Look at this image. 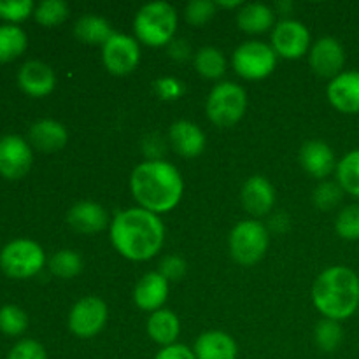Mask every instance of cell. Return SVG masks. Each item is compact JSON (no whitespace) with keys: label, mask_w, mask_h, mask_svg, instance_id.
<instances>
[{"label":"cell","mask_w":359,"mask_h":359,"mask_svg":"<svg viewBox=\"0 0 359 359\" xmlns=\"http://www.w3.org/2000/svg\"><path fill=\"white\" fill-rule=\"evenodd\" d=\"M67 223L79 233H98L109 226V214L97 202H77L67 214Z\"/></svg>","instance_id":"20"},{"label":"cell","mask_w":359,"mask_h":359,"mask_svg":"<svg viewBox=\"0 0 359 359\" xmlns=\"http://www.w3.org/2000/svg\"><path fill=\"white\" fill-rule=\"evenodd\" d=\"M102 60L112 76H128L140 63L139 41L132 35L116 32L104 46H102Z\"/></svg>","instance_id":"10"},{"label":"cell","mask_w":359,"mask_h":359,"mask_svg":"<svg viewBox=\"0 0 359 359\" xmlns=\"http://www.w3.org/2000/svg\"><path fill=\"white\" fill-rule=\"evenodd\" d=\"M154 359H196L191 347L184 344H174V346L161 347Z\"/></svg>","instance_id":"40"},{"label":"cell","mask_w":359,"mask_h":359,"mask_svg":"<svg viewBox=\"0 0 359 359\" xmlns=\"http://www.w3.org/2000/svg\"><path fill=\"white\" fill-rule=\"evenodd\" d=\"M49 270L60 279H72L83 270V258L72 249H62L49 259Z\"/></svg>","instance_id":"29"},{"label":"cell","mask_w":359,"mask_h":359,"mask_svg":"<svg viewBox=\"0 0 359 359\" xmlns=\"http://www.w3.org/2000/svg\"><path fill=\"white\" fill-rule=\"evenodd\" d=\"M28 140H30V146L42 153H55L69 142V132L60 121L41 119L32 125L30 132H28Z\"/></svg>","instance_id":"22"},{"label":"cell","mask_w":359,"mask_h":359,"mask_svg":"<svg viewBox=\"0 0 359 359\" xmlns=\"http://www.w3.org/2000/svg\"><path fill=\"white\" fill-rule=\"evenodd\" d=\"M114 34L116 32L112 30L109 21L100 16H95V14L79 18L74 27V35L81 42L90 46H104Z\"/></svg>","instance_id":"25"},{"label":"cell","mask_w":359,"mask_h":359,"mask_svg":"<svg viewBox=\"0 0 359 359\" xmlns=\"http://www.w3.org/2000/svg\"><path fill=\"white\" fill-rule=\"evenodd\" d=\"M18 84L30 97H48L56 86V74L48 63L30 60L21 65L20 72H18Z\"/></svg>","instance_id":"15"},{"label":"cell","mask_w":359,"mask_h":359,"mask_svg":"<svg viewBox=\"0 0 359 359\" xmlns=\"http://www.w3.org/2000/svg\"><path fill=\"white\" fill-rule=\"evenodd\" d=\"M109 235L116 251L130 262H147L161 251L165 226L160 216L142 209L119 210L111 221Z\"/></svg>","instance_id":"1"},{"label":"cell","mask_w":359,"mask_h":359,"mask_svg":"<svg viewBox=\"0 0 359 359\" xmlns=\"http://www.w3.org/2000/svg\"><path fill=\"white\" fill-rule=\"evenodd\" d=\"M217 6L212 0H191L184 9V18L193 27H202L216 16Z\"/></svg>","instance_id":"35"},{"label":"cell","mask_w":359,"mask_h":359,"mask_svg":"<svg viewBox=\"0 0 359 359\" xmlns=\"http://www.w3.org/2000/svg\"><path fill=\"white\" fill-rule=\"evenodd\" d=\"M193 63H195L196 72L205 79H221L226 72V58L219 49L212 46L198 49Z\"/></svg>","instance_id":"27"},{"label":"cell","mask_w":359,"mask_h":359,"mask_svg":"<svg viewBox=\"0 0 359 359\" xmlns=\"http://www.w3.org/2000/svg\"><path fill=\"white\" fill-rule=\"evenodd\" d=\"M314 339L319 349L325 351V353H333V351L339 349L340 344H342L344 330L339 321L323 319V321H319L318 326H316Z\"/></svg>","instance_id":"30"},{"label":"cell","mask_w":359,"mask_h":359,"mask_svg":"<svg viewBox=\"0 0 359 359\" xmlns=\"http://www.w3.org/2000/svg\"><path fill=\"white\" fill-rule=\"evenodd\" d=\"M109 309L102 298L84 297L70 309L69 330L79 339H93L104 330Z\"/></svg>","instance_id":"9"},{"label":"cell","mask_w":359,"mask_h":359,"mask_svg":"<svg viewBox=\"0 0 359 359\" xmlns=\"http://www.w3.org/2000/svg\"><path fill=\"white\" fill-rule=\"evenodd\" d=\"M337 182L344 193L359 200V149L349 151L344 154L342 160L337 163Z\"/></svg>","instance_id":"28"},{"label":"cell","mask_w":359,"mask_h":359,"mask_svg":"<svg viewBox=\"0 0 359 359\" xmlns=\"http://www.w3.org/2000/svg\"><path fill=\"white\" fill-rule=\"evenodd\" d=\"M269 228L258 219H244L230 233V255L238 265L252 266L262 262L269 249Z\"/></svg>","instance_id":"6"},{"label":"cell","mask_w":359,"mask_h":359,"mask_svg":"<svg viewBox=\"0 0 359 359\" xmlns=\"http://www.w3.org/2000/svg\"><path fill=\"white\" fill-rule=\"evenodd\" d=\"M7 359H48L44 346L39 344L37 340L25 339L20 340L13 349L9 351Z\"/></svg>","instance_id":"37"},{"label":"cell","mask_w":359,"mask_h":359,"mask_svg":"<svg viewBox=\"0 0 359 359\" xmlns=\"http://www.w3.org/2000/svg\"><path fill=\"white\" fill-rule=\"evenodd\" d=\"M326 95L342 114H359V70H344L330 81Z\"/></svg>","instance_id":"14"},{"label":"cell","mask_w":359,"mask_h":359,"mask_svg":"<svg viewBox=\"0 0 359 359\" xmlns=\"http://www.w3.org/2000/svg\"><path fill=\"white\" fill-rule=\"evenodd\" d=\"M34 18L42 27H56L69 18V6L63 0H44L35 6Z\"/></svg>","instance_id":"31"},{"label":"cell","mask_w":359,"mask_h":359,"mask_svg":"<svg viewBox=\"0 0 359 359\" xmlns=\"http://www.w3.org/2000/svg\"><path fill=\"white\" fill-rule=\"evenodd\" d=\"M335 231L344 241H359V205H347L337 216Z\"/></svg>","instance_id":"33"},{"label":"cell","mask_w":359,"mask_h":359,"mask_svg":"<svg viewBox=\"0 0 359 359\" xmlns=\"http://www.w3.org/2000/svg\"><path fill=\"white\" fill-rule=\"evenodd\" d=\"M237 25L245 34H265L276 27V13L265 4H244L237 13Z\"/></svg>","instance_id":"24"},{"label":"cell","mask_w":359,"mask_h":359,"mask_svg":"<svg viewBox=\"0 0 359 359\" xmlns=\"http://www.w3.org/2000/svg\"><path fill=\"white\" fill-rule=\"evenodd\" d=\"M28 328V316L18 305H4L0 309V332L7 337L23 335Z\"/></svg>","instance_id":"32"},{"label":"cell","mask_w":359,"mask_h":359,"mask_svg":"<svg viewBox=\"0 0 359 359\" xmlns=\"http://www.w3.org/2000/svg\"><path fill=\"white\" fill-rule=\"evenodd\" d=\"M130 189L139 207L160 216L179 205L184 193V181L175 165L153 158L133 168Z\"/></svg>","instance_id":"2"},{"label":"cell","mask_w":359,"mask_h":359,"mask_svg":"<svg viewBox=\"0 0 359 359\" xmlns=\"http://www.w3.org/2000/svg\"><path fill=\"white\" fill-rule=\"evenodd\" d=\"M241 200L244 209L251 216H266L276 205V189L272 182L263 175H252L244 182L241 191Z\"/></svg>","instance_id":"17"},{"label":"cell","mask_w":359,"mask_h":359,"mask_svg":"<svg viewBox=\"0 0 359 359\" xmlns=\"http://www.w3.org/2000/svg\"><path fill=\"white\" fill-rule=\"evenodd\" d=\"M196 359H237L238 346L231 335L221 330L203 332L193 346Z\"/></svg>","instance_id":"21"},{"label":"cell","mask_w":359,"mask_h":359,"mask_svg":"<svg viewBox=\"0 0 359 359\" xmlns=\"http://www.w3.org/2000/svg\"><path fill=\"white\" fill-rule=\"evenodd\" d=\"M158 272L170 283V280H179L186 273V262L179 256H167L163 262L160 263V270Z\"/></svg>","instance_id":"39"},{"label":"cell","mask_w":359,"mask_h":359,"mask_svg":"<svg viewBox=\"0 0 359 359\" xmlns=\"http://www.w3.org/2000/svg\"><path fill=\"white\" fill-rule=\"evenodd\" d=\"M34 163V153L28 140L20 135H4L0 139V175L20 179L28 174Z\"/></svg>","instance_id":"13"},{"label":"cell","mask_w":359,"mask_h":359,"mask_svg":"<svg viewBox=\"0 0 359 359\" xmlns=\"http://www.w3.org/2000/svg\"><path fill=\"white\" fill-rule=\"evenodd\" d=\"M270 46L280 58L300 60L311 51V32L302 21L283 20L273 27Z\"/></svg>","instance_id":"11"},{"label":"cell","mask_w":359,"mask_h":359,"mask_svg":"<svg viewBox=\"0 0 359 359\" xmlns=\"http://www.w3.org/2000/svg\"><path fill=\"white\" fill-rule=\"evenodd\" d=\"M177 11L168 2H149L140 7L133 20L135 39L149 48H163L174 41Z\"/></svg>","instance_id":"4"},{"label":"cell","mask_w":359,"mask_h":359,"mask_svg":"<svg viewBox=\"0 0 359 359\" xmlns=\"http://www.w3.org/2000/svg\"><path fill=\"white\" fill-rule=\"evenodd\" d=\"M344 195V189L340 188L339 182L325 181L316 188L314 203L319 210H332L340 203Z\"/></svg>","instance_id":"36"},{"label":"cell","mask_w":359,"mask_h":359,"mask_svg":"<svg viewBox=\"0 0 359 359\" xmlns=\"http://www.w3.org/2000/svg\"><path fill=\"white\" fill-rule=\"evenodd\" d=\"M168 140L170 146L179 156L182 158H196L205 149V133L202 132L196 123L189 119H179L172 123L168 130Z\"/></svg>","instance_id":"18"},{"label":"cell","mask_w":359,"mask_h":359,"mask_svg":"<svg viewBox=\"0 0 359 359\" xmlns=\"http://www.w3.org/2000/svg\"><path fill=\"white\" fill-rule=\"evenodd\" d=\"M245 109H248L245 90L231 81L216 84L207 97V118L219 128H230L237 125L244 118Z\"/></svg>","instance_id":"5"},{"label":"cell","mask_w":359,"mask_h":359,"mask_svg":"<svg viewBox=\"0 0 359 359\" xmlns=\"http://www.w3.org/2000/svg\"><path fill=\"white\" fill-rule=\"evenodd\" d=\"M217 7H223V9H237V7H242L244 4L241 2V0H231V2H226V0H219V2H216Z\"/></svg>","instance_id":"42"},{"label":"cell","mask_w":359,"mask_h":359,"mask_svg":"<svg viewBox=\"0 0 359 359\" xmlns=\"http://www.w3.org/2000/svg\"><path fill=\"white\" fill-rule=\"evenodd\" d=\"M312 302L325 319H349L359 309L358 273L344 265L323 270L312 286Z\"/></svg>","instance_id":"3"},{"label":"cell","mask_w":359,"mask_h":359,"mask_svg":"<svg viewBox=\"0 0 359 359\" xmlns=\"http://www.w3.org/2000/svg\"><path fill=\"white\" fill-rule=\"evenodd\" d=\"M35 11V4L32 0H0V18L16 25L30 18Z\"/></svg>","instance_id":"34"},{"label":"cell","mask_w":359,"mask_h":359,"mask_svg":"<svg viewBox=\"0 0 359 359\" xmlns=\"http://www.w3.org/2000/svg\"><path fill=\"white\" fill-rule=\"evenodd\" d=\"M170 283L160 272H147L133 290V302L144 312H156L167 304Z\"/></svg>","instance_id":"16"},{"label":"cell","mask_w":359,"mask_h":359,"mask_svg":"<svg viewBox=\"0 0 359 359\" xmlns=\"http://www.w3.org/2000/svg\"><path fill=\"white\" fill-rule=\"evenodd\" d=\"M46 252L32 238H16L0 251V269L11 279H28L44 269Z\"/></svg>","instance_id":"7"},{"label":"cell","mask_w":359,"mask_h":359,"mask_svg":"<svg viewBox=\"0 0 359 359\" xmlns=\"http://www.w3.org/2000/svg\"><path fill=\"white\" fill-rule=\"evenodd\" d=\"M300 163L304 170L316 179H326L337 170L335 153L323 140H309L302 146Z\"/></svg>","instance_id":"19"},{"label":"cell","mask_w":359,"mask_h":359,"mask_svg":"<svg viewBox=\"0 0 359 359\" xmlns=\"http://www.w3.org/2000/svg\"><path fill=\"white\" fill-rule=\"evenodd\" d=\"M28 46V37L23 28L18 25H0V63L16 60L25 53Z\"/></svg>","instance_id":"26"},{"label":"cell","mask_w":359,"mask_h":359,"mask_svg":"<svg viewBox=\"0 0 359 359\" xmlns=\"http://www.w3.org/2000/svg\"><path fill=\"white\" fill-rule=\"evenodd\" d=\"M147 335L161 347L174 346L181 335V321L172 311L160 309L147 319Z\"/></svg>","instance_id":"23"},{"label":"cell","mask_w":359,"mask_h":359,"mask_svg":"<svg viewBox=\"0 0 359 359\" xmlns=\"http://www.w3.org/2000/svg\"><path fill=\"white\" fill-rule=\"evenodd\" d=\"M168 53H170L172 58L177 60V62H184V60H188L189 55H191V48H189L188 41H184V39H175V41H172L170 44H168Z\"/></svg>","instance_id":"41"},{"label":"cell","mask_w":359,"mask_h":359,"mask_svg":"<svg viewBox=\"0 0 359 359\" xmlns=\"http://www.w3.org/2000/svg\"><path fill=\"white\" fill-rule=\"evenodd\" d=\"M154 91L161 100H177L184 95V83L177 77H160L154 81Z\"/></svg>","instance_id":"38"},{"label":"cell","mask_w":359,"mask_h":359,"mask_svg":"<svg viewBox=\"0 0 359 359\" xmlns=\"http://www.w3.org/2000/svg\"><path fill=\"white\" fill-rule=\"evenodd\" d=\"M277 58L273 48L262 41L242 42L231 56L235 72L248 81H259L269 77L276 70Z\"/></svg>","instance_id":"8"},{"label":"cell","mask_w":359,"mask_h":359,"mask_svg":"<svg viewBox=\"0 0 359 359\" xmlns=\"http://www.w3.org/2000/svg\"><path fill=\"white\" fill-rule=\"evenodd\" d=\"M309 63L316 76L325 79H335L344 72L346 65V49L335 37H321L311 46Z\"/></svg>","instance_id":"12"}]
</instances>
